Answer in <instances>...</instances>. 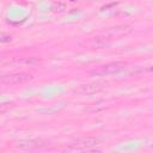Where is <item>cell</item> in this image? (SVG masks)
<instances>
[{
  "mask_svg": "<svg viewBox=\"0 0 153 153\" xmlns=\"http://www.w3.org/2000/svg\"><path fill=\"white\" fill-rule=\"evenodd\" d=\"M133 31L131 26L129 25H120V26H114L108 29L106 31H104L100 36L102 39H104L105 42H110L112 39H117L121 37H124L127 35H129Z\"/></svg>",
  "mask_w": 153,
  "mask_h": 153,
  "instance_id": "6da1fadb",
  "label": "cell"
},
{
  "mask_svg": "<svg viewBox=\"0 0 153 153\" xmlns=\"http://www.w3.org/2000/svg\"><path fill=\"white\" fill-rule=\"evenodd\" d=\"M126 66L127 65L124 62H111V63H108V65H104V66H100V67L93 69L91 72V74L96 75V76H105V75L115 74V73L123 71L126 68Z\"/></svg>",
  "mask_w": 153,
  "mask_h": 153,
  "instance_id": "7a4b0ae2",
  "label": "cell"
},
{
  "mask_svg": "<svg viewBox=\"0 0 153 153\" xmlns=\"http://www.w3.org/2000/svg\"><path fill=\"white\" fill-rule=\"evenodd\" d=\"M50 146L49 141L45 140H20L14 143V147L23 149V151H37V149H44Z\"/></svg>",
  "mask_w": 153,
  "mask_h": 153,
  "instance_id": "3957f363",
  "label": "cell"
},
{
  "mask_svg": "<svg viewBox=\"0 0 153 153\" xmlns=\"http://www.w3.org/2000/svg\"><path fill=\"white\" fill-rule=\"evenodd\" d=\"M98 143H99V141L96 137L86 136V137L78 139L74 143H71L69 149H73V151H88V149H92L93 147H96Z\"/></svg>",
  "mask_w": 153,
  "mask_h": 153,
  "instance_id": "277c9868",
  "label": "cell"
},
{
  "mask_svg": "<svg viewBox=\"0 0 153 153\" xmlns=\"http://www.w3.org/2000/svg\"><path fill=\"white\" fill-rule=\"evenodd\" d=\"M32 79V75L29 73H13V74H5L1 76V81L5 84H22L25 81H29Z\"/></svg>",
  "mask_w": 153,
  "mask_h": 153,
  "instance_id": "5b68a950",
  "label": "cell"
},
{
  "mask_svg": "<svg viewBox=\"0 0 153 153\" xmlns=\"http://www.w3.org/2000/svg\"><path fill=\"white\" fill-rule=\"evenodd\" d=\"M106 86V82H91V84H86V85H81L76 92L80 94H93L97 93L99 91H102L104 87Z\"/></svg>",
  "mask_w": 153,
  "mask_h": 153,
  "instance_id": "8992f818",
  "label": "cell"
},
{
  "mask_svg": "<svg viewBox=\"0 0 153 153\" xmlns=\"http://www.w3.org/2000/svg\"><path fill=\"white\" fill-rule=\"evenodd\" d=\"M19 63H22V65H29V66H32V65L38 63V59H36V57H29V59L20 60V61H19Z\"/></svg>",
  "mask_w": 153,
  "mask_h": 153,
  "instance_id": "52a82bcc",
  "label": "cell"
}]
</instances>
